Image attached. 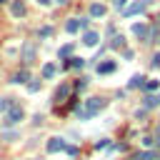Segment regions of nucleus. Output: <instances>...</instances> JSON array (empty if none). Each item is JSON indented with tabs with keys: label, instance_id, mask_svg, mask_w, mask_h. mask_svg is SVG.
Instances as JSON below:
<instances>
[{
	"label": "nucleus",
	"instance_id": "f257e3e1",
	"mask_svg": "<svg viewBox=\"0 0 160 160\" xmlns=\"http://www.w3.org/2000/svg\"><path fill=\"white\" fill-rule=\"evenodd\" d=\"M102 108H105V100H102V98H90V100H85L82 108H78V115H80V118H92V115L100 112Z\"/></svg>",
	"mask_w": 160,
	"mask_h": 160
},
{
	"label": "nucleus",
	"instance_id": "f03ea898",
	"mask_svg": "<svg viewBox=\"0 0 160 160\" xmlns=\"http://www.w3.org/2000/svg\"><path fill=\"white\" fill-rule=\"evenodd\" d=\"M22 120V108L20 105H12L8 112H5V120H2V125H18Z\"/></svg>",
	"mask_w": 160,
	"mask_h": 160
},
{
	"label": "nucleus",
	"instance_id": "7ed1b4c3",
	"mask_svg": "<svg viewBox=\"0 0 160 160\" xmlns=\"http://www.w3.org/2000/svg\"><path fill=\"white\" fill-rule=\"evenodd\" d=\"M148 8V0H135V2H130L128 8H125V15L130 18V15H138V12H142Z\"/></svg>",
	"mask_w": 160,
	"mask_h": 160
},
{
	"label": "nucleus",
	"instance_id": "20e7f679",
	"mask_svg": "<svg viewBox=\"0 0 160 160\" xmlns=\"http://www.w3.org/2000/svg\"><path fill=\"white\" fill-rule=\"evenodd\" d=\"M65 148H68V145H65L60 138H50V140H48V150H50V152H58V150H65Z\"/></svg>",
	"mask_w": 160,
	"mask_h": 160
},
{
	"label": "nucleus",
	"instance_id": "39448f33",
	"mask_svg": "<svg viewBox=\"0 0 160 160\" xmlns=\"http://www.w3.org/2000/svg\"><path fill=\"white\" fill-rule=\"evenodd\" d=\"M98 40H100V38H98V32H92V30H88V32L82 35V42H85L88 48H92V45H98Z\"/></svg>",
	"mask_w": 160,
	"mask_h": 160
},
{
	"label": "nucleus",
	"instance_id": "423d86ee",
	"mask_svg": "<svg viewBox=\"0 0 160 160\" xmlns=\"http://www.w3.org/2000/svg\"><path fill=\"white\" fill-rule=\"evenodd\" d=\"M112 70H115V62H112V60H102V62L98 65V72H100V75H108V72H112Z\"/></svg>",
	"mask_w": 160,
	"mask_h": 160
},
{
	"label": "nucleus",
	"instance_id": "0eeeda50",
	"mask_svg": "<svg viewBox=\"0 0 160 160\" xmlns=\"http://www.w3.org/2000/svg\"><path fill=\"white\" fill-rule=\"evenodd\" d=\"M90 15H92V18H102V15H105V5L92 2V5H90Z\"/></svg>",
	"mask_w": 160,
	"mask_h": 160
},
{
	"label": "nucleus",
	"instance_id": "6e6552de",
	"mask_svg": "<svg viewBox=\"0 0 160 160\" xmlns=\"http://www.w3.org/2000/svg\"><path fill=\"white\" fill-rule=\"evenodd\" d=\"M55 70H58V68H55L52 62H48V65H42V78H52V75H55Z\"/></svg>",
	"mask_w": 160,
	"mask_h": 160
},
{
	"label": "nucleus",
	"instance_id": "1a4fd4ad",
	"mask_svg": "<svg viewBox=\"0 0 160 160\" xmlns=\"http://www.w3.org/2000/svg\"><path fill=\"white\" fill-rule=\"evenodd\" d=\"M158 105H160V98L158 95H148L145 98V108H158Z\"/></svg>",
	"mask_w": 160,
	"mask_h": 160
},
{
	"label": "nucleus",
	"instance_id": "9d476101",
	"mask_svg": "<svg viewBox=\"0 0 160 160\" xmlns=\"http://www.w3.org/2000/svg\"><path fill=\"white\" fill-rule=\"evenodd\" d=\"M78 28H80V20H68L65 22V30L68 32H78Z\"/></svg>",
	"mask_w": 160,
	"mask_h": 160
},
{
	"label": "nucleus",
	"instance_id": "9b49d317",
	"mask_svg": "<svg viewBox=\"0 0 160 160\" xmlns=\"http://www.w3.org/2000/svg\"><path fill=\"white\" fill-rule=\"evenodd\" d=\"M158 40H160V30H158V28L148 30V42H158Z\"/></svg>",
	"mask_w": 160,
	"mask_h": 160
},
{
	"label": "nucleus",
	"instance_id": "f8f14e48",
	"mask_svg": "<svg viewBox=\"0 0 160 160\" xmlns=\"http://www.w3.org/2000/svg\"><path fill=\"white\" fill-rule=\"evenodd\" d=\"M132 32L140 35V38H148V28L145 25H132Z\"/></svg>",
	"mask_w": 160,
	"mask_h": 160
},
{
	"label": "nucleus",
	"instance_id": "ddd939ff",
	"mask_svg": "<svg viewBox=\"0 0 160 160\" xmlns=\"http://www.w3.org/2000/svg\"><path fill=\"white\" fill-rule=\"evenodd\" d=\"M25 80H28V70H20L12 75V82H25Z\"/></svg>",
	"mask_w": 160,
	"mask_h": 160
},
{
	"label": "nucleus",
	"instance_id": "4468645a",
	"mask_svg": "<svg viewBox=\"0 0 160 160\" xmlns=\"http://www.w3.org/2000/svg\"><path fill=\"white\" fill-rule=\"evenodd\" d=\"M10 108H12V100H10V98H2V100H0V112H8Z\"/></svg>",
	"mask_w": 160,
	"mask_h": 160
},
{
	"label": "nucleus",
	"instance_id": "2eb2a0df",
	"mask_svg": "<svg viewBox=\"0 0 160 160\" xmlns=\"http://www.w3.org/2000/svg\"><path fill=\"white\" fill-rule=\"evenodd\" d=\"M25 12V5L22 2H12V15H22Z\"/></svg>",
	"mask_w": 160,
	"mask_h": 160
},
{
	"label": "nucleus",
	"instance_id": "dca6fc26",
	"mask_svg": "<svg viewBox=\"0 0 160 160\" xmlns=\"http://www.w3.org/2000/svg\"><path fill=\"white\" fill-rule=\"evenodd\" d=\"M68 92H70V88H68V85H62V88H60V90L55 92V100H62V98H65Z\"/></svg>",
	"mask_w": 160,
	"mask_h": 160
},
{
	"label": "nucleus",
	"instance_id": "f3484780",
	"mask_svg": "<svg viewBox=\"0 0 160 160\" xmlns=\"http://www.w3.org/2000/svg\"><path fill=\"white\" fill-rule=\"evenodd\" d=\"M135 160H155V152H138Z\"/></svg>",
	"mask_w": 160,
	"mask_h": 160
},
{
	"label": "nucleus",
	"instance_id": "a211bd4d",
	"mask_svg": "<svg viewBox=\"0 0 160 160\" xmlns=\"http://www.w3.org/2000/svg\"><path fill=\"white\" fill-rule=\"evenodd\" d=\"M32 52H35V48H32V45H25V62L32 60Z\"/></svg>",
	"mask_w": 160,
	"mask_h": 160
},
{
	"label": "nucleus",
	"instance_id": "6ab92c4d",
	"mask_svg": "<svg viewBox=\"0 0 160 160\" xmlns=\"http://www.w3.org/2000/svg\"><path fill=\"white\" fill-rule=\"evenodd\" d=\"M68 65H70V68H82L85 62H82V58H72V60H70Z\"/></svg>",
	"mask_w": 160,
	"mask_h": 160
},
{
	"label": "nucleus",
	"instance_id": "aec40b11",
	"mask_svg": "<svg viewBox=\"0 0 160 160\" xmlns=\"http://www.w3.org/2000/svg\"><path fill=\"white\" fill-rule=\"evenodd\" d=\"M140 85H142V78H132L130 80V88H140Z\"/></svg>",
	"mask_w": 160,
	"mask_h": 160
},
{
	"label": "nucleus",
	"instance_id": "412c9836",
	"mask_svg": "<svg viewBox=\"0 0 160 160\" xmlns=\"http://www.w3.org/2000/svg\"><path fill=\"white\" fill-rule=\"evenodd\" d=\"M70 50H72L70 45H65V48H60V58H65V55H70Z\"/></svg>",
	"mask_w": 160,
	"mask_h": 160
},
{
	"label": "nucleus",
	"instance_id": "4be33fe9",
	"mask_svg": "<svg viewBox=\"0 0 160 160\" xmlns=\"http://www.w3.org/2000/svg\"><path fill=\"white\" fill-rule=\"evenodd\" d=\"M152 68H160V52L152 55Z\"/></svg>",
	"mask_w": 160,
	"mask_h": 160
},
{
	"label": "nucleus",
	"instance_id": "5701e85b",
	"mask_svg": "<svg viewBox=\"0 0 160 160\" xmlns=\"http://www.w3.org/2000/svg\"><path fill=\"white\" fill-rule=\"evenodd\" d=\"M112 48H122V38H120V35L112 40Z\"/></svg>",
	"mask_w": 160,
	"mask_h": 160
},
{
	"label": "nucleus",
	"instance_id": "b1692460",
	"mask_svg": "<svg viewBox=\"0 0 160 160\" xmlns=\"http://www.w3.org/2000/svg\"><path fill=\"white\" fill-rule=\"evenodd\" d=\"M50 32H52V30H50V28H42V30H40V38H48V35H50Z\"/></svg>",
	"mask_w": 160,
	"mask_h": 160
},
{
	"label": "nucleus",
	"instance_id": "393cba45",
	"mask_svg": "<svg viewBox=\"0 0 160 160\" xmlns=\"http://www.w3.org/2000/svg\"><path fill=\"white\" fill-rule=\"evenodd\" d=\"M125 2H128V0H112V5H115V8H125Z\"/></svg>",
	"mask_w": 160,
	"mask_h": 160
},
{
	"label": "nucleus",
	"instance_id": "a878e982",
	"mask_svg": "<svg viewBox=\"0 0 160 160\" xmlns=\"http://www.w3.org/2000/svg\"><path fill=\"white\" fill-rule=\"evenodd\" d=\"M38 2H40V5H50V0H38Z\"/></svg>",
	"mask_w": 160,
	"mask_h": 160
},
{
	"label": "nucleus",
	"instance_id": "bb28decb",
	"mask_svg": "<svg viewBox=\"0 0 160 160\" xmlns=\"http://www.w3.org/2000/svg\"><path fill=\"white\" fill-rule=\"evenodd\" d=\"M55 2H60V5H65V2H68V0H55Z\"/></svg>",
	"mask_w": 160,
	"mask_h": 160
},
{
	"label": "nucleus",
	"instance_id": "cd10ccee",
	"mask_svg": "<svg viewBox=\"0 0 160 160\" xmlns=\"http://www.w3.org/2000/svg\"><path fill=\"white\" fill-rule=\"evenodd\" d=\"M158 135H160V130H158Z\"/></svg>",
	"mask_w": 160,
	"mask_h": 160
}]
</instances>
